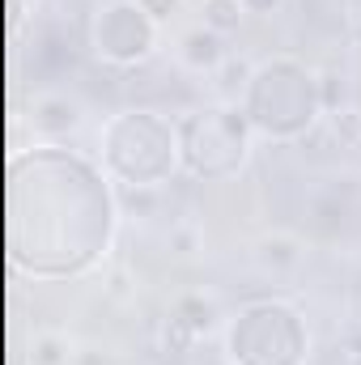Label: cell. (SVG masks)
Instances as JSON below:
<instances>
[{
    "label": "cell",
    "mask_w": 361,
    "mask_h": 365,
    "mask_svg": "<svg viewBox=\"0 0 361 365\" xmlns=\"http://www.w3.org/2000/svg\"><path fill=\"white\" fill-rule=\"evenodd\" d=\"M319 102H323V115H332V110H340L349 98H345V77L340 73H319Z\"/></svg>",
    "instance_id": "cell-10"
},
{
    "label": "cell",
    "mask_w": 361,
    "mask_h": 365,
    "mask_svg": "<svg viewBox=\"0 0 361 365\" xmlns=\"http://www.w3.org/2000/svg\"><path fill=\"white\" fill-rule=\"evenodd\" d=\"M213 81H217V98H221L225 106H234L238 98H247V90H251V81H255V64H251L247 56H234V51H230V56L217 64Z\"/></svg>",
    "instance_id": "cell-5"
},
{
    "label": "cell",
    "mask_w": 361,
    "mask_h": 365,
    "mask_svg": "<svg viewBox=\"0 0 361 365\" xmlns=\"http://www.w3.org/2000/svg\"><path fill=\"white\" fill-rule=\"evenodd\" d=\"M141 4H145V9H149V13H153L158 21H162V17H166V13H171V9H175L179 0H141Z\"/></svg>",
    "instance_id": "cell-14"
},
{
    "label": "cell",
    "mask_w": 361,
    "mask_h": 365,
    "mask_svg": "<svg viewBox=\"0 0 361 365\" xmlns=\"http://www.w3.org/2000/svg\"><path fill=\"white\" fill-rule=\"evenodd\" d=\"M243 17H247L243 0H200V26L213 30V34H221V38L225 34H238Z\"/></svg>",
    "instance_id": "cell-7"
},
{
    "label": "cell",
    "mask_w": 361,
    "mask_h": 365,
    "mask_svg": "<svg viewBox=\"0 0 361 365\" xmlns=\"http://www.w3.org/2000/svg\"><path fill=\"white\" fill-rule=\"evenodd\" d=\"M162 340H166V349H171V353H187L200 336H195V327H191L187 319L171 314V323H166V336H162Z\"/></svg>",
    "instance_id": "cell-11"
},
{
    "label": "cell",
    "mask_w": 361,
    "mask_h": 365,
    "mask_svg": "<svg viewBox=\"0 0 361 365\" xmlns=\"http://www.w3.org/2000/svg\"><path fill=\"white\" fill-rule=\"evenodd\" d=\"M34 128L43 136H68L81 128V102L68 93H43L34 102Z\"/></svg>",
    "instance_id": "cell-3"
},
{
    "label": "cell",
    "mask_w": 361,
    "mask_h": 365,
    "mask_svg": "<svg viewBox=\"0 0 361 365\" xmlns=\"http://www.w3.org/2000/svg\"><path fill=\"white\" fill-rule=\"evenodd\" d=\"M64 361H68V340L64 336L47 331V336L34 340V365H64Z\"/></svg>",
    "instance_id": "cell-9"
},
{
    "label": "cell",
    "mask_w": 361,
    "mask_h": 365,
    "mask_svg": "<svg viewBox=\"0 0 361 365\" xmlns=\"http://www.w3.org/2000/svg\"><path fill=\"white\" fill-rule=\"evenodd\" d=\"M247 115L260 132H268L276 140H289V136L306 132L315 123V115H323L319 77L310 68H302L298 60H289V56L255 68V81L247 90Z\"/></svg>",
    "instance_id": "cell-1"
},
{
    "label": "cell",
    "mask_w": 361,
    "mask_h": 365,
    "mask_svg": "<svg viewBox=\"0 0 361 365\" xmlns=\"http://www.w3.org/2000/svg\"><path fill=\"white\" fill-rule=\"evenodd\" d=\"M158 47V17L141 0H111L93 17V51L106 64L132 68L149 60Z\"/></svg>",
    "instance_id": "cell-2"
},
{
    "label": "cell",
    "mask_w": 361,
    "mask_h": 365,
    "mask_svg": "<svg viewBox=\"0 0 361 365\" xmlns=\"http://www.w3.org/2000/svg\"><path fill=\"white\" fill-rule=\"evenodd\" d=\"M255 259H260L268 272H289V268L302 264V238H293V234H268V238L260 242Z\"/></svg>",
    "instance_id": "cell-6"
},
{
    "label": "cell",
    "mask_w": 361,
    "mask_h": 365,
    "mask_svg": "<svg viewBox=\"0 0 361 365\" xmlns=\"http://www.w3.org/2000/svg\"><path fill=\"white\" fill-rule=\"evenodd\" d=\"M225 56H230V51H225L221 34H213V30H204V26L187 30L179 38V60L191 73H217V64H221Z\"/></svg>",
    "instance_id": "cell-4"
},
{
    "label": "cell",
    "mask_w": 361,
    "mask_h": 365,
    "mask_svg": "<svg viewBox=\"0 0 361 365\" xmlns=\"http://www.w3.org/2000/svg\"><path fill=\"white\" fill-rule=\"evenodd\" d=\"M243 9H247V13H260V17H268V13L280 9V0H243Z\"/></svg>",
    "instance_id": "cell-13"
},
{
    "label": "cell",
    "mask_w": 361,
    "mask_h": 365,
    "mask_svg": "<svg viewBox=\"0 0 361 365\" xmlns=\"http://www.w3.org/2000/svg\"><path fill=\"white\" fill-rule=\"evenodd\" d=\"M353 43H357V47H361V17H357V21H353Z\"/></svg>",
    "instance_id": "cell-15"
},
{
    "label": "cell",
    "mask_w": 361,
    "mask_h": 365,
    "mask_svg": "<svg viewBox=\"0 0 361 365\" xmlns=\"http://www.w3.org/2000/svg\"><path fill=\"white\" fill-rule=\"evenodd\" d=\"M323 119H327V132H332V140L340 149H361V106L357 102H345L340 110H332Z\"/></svg>",
    "instance_id": "cell-8"
},
{
    "label": "cell",
    "mask_w": 361,
    "mask_h": 365,
    "mask_svg": "<svg viewBox=\"0 0 361 365\" xmlns=\"http://www.w3.org/2000/svg\"><path fill=\"white\" fill-rule=\"evenodd\" d=\"M357 365H361V353H357Z\"/></svg>",
    "instance_id": "cell-16"
},
{
    "label": "cell",
    "mask_w": 361,
    "mask_h": 365,
    "mask_svg": "<svg viewBox=\"0 0 361 365\" xmlns=\"http://www.w3.org/2000/svg\"><path fill=\"white\" fill-rule=\"evenodd\" d=\"M175 314H179V319H187V323L195 327V336H204V331L213 327V310H208L200 297H183L179 306H175Z\"/></svg>",
    "instance_id": "cell-12"
}]
</instances>
